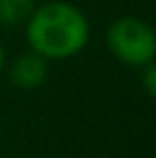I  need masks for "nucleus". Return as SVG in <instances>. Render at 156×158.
I'll use <instances>...</instances> for the list:
<instances>
[{
  "label": "nucleus",
  "instance_id": "f257e3e1",
  "mask_svg": "<svg viewBox=\"0 0 156 158\" xmlns=\"http://www.w3.org/2000/svg\"><path fill=\"white\" fill-rule=\"evenodd\" d=\"M90 39V24L77 6L69 2H45L34 6L26 22V41L45 60H66L77 56Z\"/></svg>",
  "mask_w": 156,
  "mask_h": 158
},
{
  "label": "nucleus",
  "instance_id": "f03ea898",
  "mask_svg": "<svg viewBox=\"0 0 156 158\" xmlns=\"http://www.w3.org/2000/svg\"><path fill=\"white\" fill-rule=\"evenodd\" d=\"M107 45L109 52L129 66L141 69L156 58V34L139 17H118L107 30Z\"/></svg>",
  "mask_w": 156,
  "mask_h": 158
},
{
  "label": "nucleus",
  "instance_id": "7ed1b4c3",
  "mask_svg": "<svg viewBox=\"0 0 156 158\" xmlns=\"http://www.w3.org/2000/svg\"><path fill=\"white\" fill-rule=\"evenodd\" d=\"M11 83L19 90H36L43 85V81L47 77V60L36 52H26L15 58V62L11 64Z\"/></svg>",
  "mask_w": 156,
  "mask_h": 158
},
{
  "label": "nucleus",
  "instance_id": "20e7f679",
  "mask_svg": "<svg viewBox=\"0 0 156 158\" xmlns=\"http://www.w3.org/2000/svg\"><path fill=\"white\" fill-rule=\"evenodd\" d=\"M34 11V0H0V24L19 26L26 24Z\"/></svg>",
  "mask_w": 156,
  "mask_h": 158
},
{
  "label": "nucleus",
  "instance_id": "39448f33",
  "mask_svg": "<svg viewBox=\"0 0 156 158\" xmlns=\"http://www.w3.org/2000/svg\"><path fill=\"white\" fill-rule=\"evenodd\" d=\"M143 69V88H145V92L150 94V96H154V88H156V69H154V62H150V64H145V66H141Z\"/></svg>",
  "mask_w": 156,
  "mask_h": 158
},
{
  "label": "nucleus",
  "instance_id": "423d86ee",
  "mask_svg": "<svg viewBox=\"0 0 156 158\" xmlns=\"http://www.w3.org/2000/svg\"><path fill=\"white\" fill-rule=\"evenodd\" d=\"M4 60H6V56H4V45L0 43V71H2V66H4Z\"/></svg>",
  "mask_w": 156,
  "mask_h": 158
}]
</instances>
